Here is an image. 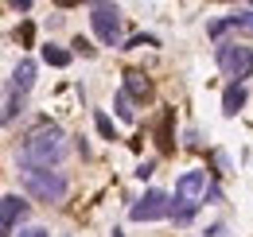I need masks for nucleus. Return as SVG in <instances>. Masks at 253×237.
<instances>
[{
  "label": "nucleus",
  "mask_w": 253,
  "mask_h": 237,
  "mask_svg": "<svg viewBox=\"0 0 253 237\" xmlns=\"http://www.w3.org/2000/svg\"><path fill=\"white\" fill-rule=\"evenodd\" d=\"M66 132L59 124H43V128H35L32 136L24 140V148H20V163L24 167H51V163H59L66 156Z\"/></svg>",
  "instance_id": "nucleus-1"
},
{
  "label": "nucleus",
  "mask_w": 253,
  "mask_h": 237,
  "mask_svg": "<svg viewBox=\"0 0 253 237\" xmlns=\"http://www.w3.org/2000/svg\"><path fill=\"white\" fill-rule=\"evenodd\" d=\"M207 195V171H183L175 183V202L168 206V214L175 218V226H187L199 214V202Z\"/></svg>",
  "instance_id": "nucleus-2"
},
{
  "label": "nucleus",
  "mask_w": 253,
  "mask_h": 237,
  "mask_svg": "<svg viewBox=\"0 0 253 237\" xmlns=\"http://www.w3.org/2000/svg\"><path fill=\"white\" fill-rule=\"evenodd\" d=\"M24 187L39 202H63L66 191H70L66 175L63 171H51V167H24Z\"/></svg>",
  "instance_id": "nucleus-3"
},
{
  "label": "nucleus",
  "mask_w": 253,
  "mask_h": 237,
  "mask_svg": "<svg viewBox=\"0 0 253 237\" xmlns=\"http://www.w3.org/2000/svg\"><path fill=\"white\" fill-rule=\"evenodd\" d=\"M214 59H218L222 74H226L234 86H242V78H250V74H253V47H242V43H218Z\"/></svg>",
  "instance_id": "nucleus-4"
},
{
  "label": "nucleus",
  "mask_w": 253,
  "mask_h": 237,
  "mask_svg": "<svg viewBox=\"0 0 253 237\" xmlns=\"http://www.w3.org/2000/svg\"><path fill=\"white\" fill-rule=\"evenodd\" d=\"M90 24H94L101 47L121 43V8L117 4H90Z\"/></svg>",
  "instance_id": "nucleus-5"
},
{
  "label": "nucleus",
  "mask_w": 253,
  "mask_h": 237,
  "mask_svg": "<svg viewBox=\"0 0 253 237\" xmlns=\"http://www.w3.org/2000/svg\"><path fill=\"white\" fill-rule=\"evenodd\" d=\"M168 206H171V198L164 191H144V198L128 214H132V222H160V218H168Z\"/></svg>",
  "instance_id": "nucleus-6"
},
{
  "label": "nucleus",
  "mask_w": 253,
  "mask_h": 237,
  "mask_svg": "<svg viewBox=\"0 0 253 237\" xmlns=\"http://www.w3.org/2000/svg\"><path fill=\"white\" fill-rule=\"evenodd\" d=\"M28 210H32V206H28L20 195H4V198H0V237L12 234V230L28 218Z\"/></svg>",
  "instance_id": "nucleus-7"
},
{
  "label": "nucleus",
  "mask_w": 253,
  "mask_h": 237,
  "mask_svg": "<svg viewBox=\"0 0 253 237\" xmlns=\"http://www.w3.org/2000/svg\"><path fill=\"white\" fill-rule=\"evenodd\" d=\"M121 93H125L128 101H152L156 89H152V82H148L140 70H128V74H125V89H121Z\"/></svg>",
  "instance_id": "nucleus-8"
},
{
  "label": "nucleus",
  "mask_w": 253,
  "mask_h": 237,
  "mask_svg": "<svg viewBox=\"0 0 253 237\" xmlns=\"http://www.w3.org/2000/svg\"><path fill=\"white\" fill-rule=\"evenodd\" d=\"M246 101H250L246 86H234V82H230V86H226V93H222V113H226V117H238Z\"/></svg>",
  "instance_id": "nucleus-9"
},
{
  "label": "nucleus",
  "mask_w": 253,
  "mask_h": 237,
  "mask_svg": "<svg viewBox=\"0 0 253 237\" xmlns=\"http://www.w3.org/2000/svg\"><path fill=\"white\" fill-rule=\"evenodd\" d=\"M32 86H35V62H32V59H24L20 66H16V74H12V89L24 97Z\"/></svg>",
  "instance_id": "nucleus-10"
},
{
  "label": "nucleus",
  "mask_w": 253,
  "mask_h": 237,
  "mask_svg": "<svg viewBox=\"0 0 253 237\" xmlns=\"http://www.w3.org/2000/svg\"><path fill=\"white\" fill-rule=\"evenodd\" d=\"M226 28H253V8H242V12L226 16V20H218V24H211V35H222Z\"/></svg>",
  "instance_id": "nucleus-11"
},
{
  "label": "nucleus",
  "mask_w": 253,
  "mask_h": 237,
  "mask_svg": "<svg viewBox=\"0 0 253 237\" xmlns=\"http://www.w3.org/2000/svg\"><path fill=\"white\" fill-rule=\"evenodd\" d=\"M171 120H175V113H171V109H164V117H160V128H156V136H160V152H171V148H175V140H171Z\"/></svg>",
  "instance_id": "nucleus-12"
},
{
  "label": "nucleus",
  "mask_w": 253,
  "mask_h": 237,
  "mask_svg": "<svg viewBox=\"0 0 253 237\" xmlns=\"http://www.w3.org/2000/svg\"><path fill=\"white\" fill-rule=\"evenodd\" d=\"M43 62H47V66H66V62H70V51L55 47V43H47V47H43Z\"/></svg>",
  "instance_id": "nucleus-13"
},
{
  "label": "nucleus",
  "mask_w": 253,
  "mask_h": 237,
  "mask_svg": "<svg viewBox=\"0 0 253 237\" xmlns=\"http://www.w3.org/2000/svg\"><path fill=\"white\" fill-rule=\"evenodd\" d=\"M20 113H24V97H20V93H12V97H8V105H4V113H0V120H4V124H12Z\"/></svg>",
  "instance_id": "nucleus-14"
},
{
  "label": "nucleus",
  "mask_w": 253,
  "mask_h": 237,
  "mask_svg": "<svg viewBox=\"0 0 253 237\" xmlns=\"http://www.w3.org/2000/svg\"><path fill=\"white\" fill-rule=\"evenodd\" d=\"M113 105H117V117H121V120H136V109H132V101H128L125 93H117Z\"/></svg>",
  "instance_id": "nucleus-15"
},
{
  "label": "nucleus",
  "mask_w": 253,
  "mask_h": 237,
  "mask_svg": "<svg viewBox=\"0 0 253 237\" xmlns=\"http://www.w3.org/2000/svg\"><path fill=\"white\" fill-rule=\"evenodd\" d=\"M136 47H160V39L156 35H132L128 39V51H136Z\"/></svg>",
  "instance_id": "nucleus-16"
},
{
  "label": "nucleus",
  "mask_w": 253,
  "mask_h": 237,
  "mask_svg": "<svg viewBox=\"0 0 253 237\" xmlns=\"http://www.w3.org/2000/svg\"><path fill=\"white\" fill-rule=\"evenodd\" d=\"M97 132H101L105 140H117V132H113V120L105 117V113H97Z\"/></svg>",
  "instance_id": "nucleus-17"
},
{
  "label": "nucleus",
  "mask_w": 253,
  "mask_h": 237,
  "mask_svg": "<svg viewBox=\"0 0 253 237\" xmlns=\"http://www.w3.org/2000/svg\"><path fill=\"white\" fill-rule=\"evenodd\" d=\"M152 171H156V159H144V163L136 167V179H148Z\"/></svg>",
  "instance_id": "nucleus-18"
},
{
  "label": "nucleus",
  "mask_w": 253,
  "mask_h": 237,
  "mask_svg": "<svg viewBox=\"0 0 253 237\" xmlns=\"http://www.w3.org/2000/svg\"><path fill=\"white\" fill-rule=\"evenodd\" d=\"M74 51H78V55H94V47H90V43H86V39H82V35H78V39H74Z\"/></svg>",
  "instance_id": "nucleus-19"
},
{
  "label": "nucleus",
  "mask_w": 253,
  "mask_h": 237,
  "mask_svg": "<svg viewBox=\"0 0 253 237\" xmlns=\"http://www.w3.org/2000/svg\"><path fill=\"white\" fill-rule=\"evenodd\" d=\"M16 237H51V234H47V230H39V226H32V230H20Z\"/></svg>",
  "instance_id": "nucleus-20"
},
{
  "label": "nucleus",
  "mask_w": 253,
  "mask_h": 237,
  "mask_svg": "<svg viewBox=\"0 0 253 237\" xmlns=\"http://www.w3.org/2000/svg\"><path fill=\"white\" fill-rule=\"evenodd\" d=\"M113 237H125V234H121V230H113Z\"/></svg>",
  "instance_id": "nucleus-21"
}]
</instances>
